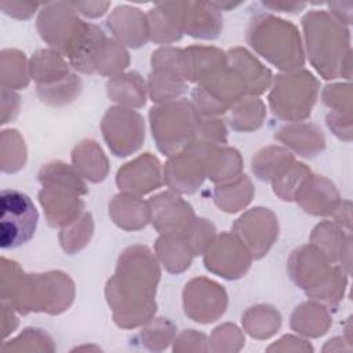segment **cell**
Masks as SVG:
<instances>
[{
	"instance_id": "1",
	"label": "cell",
	"mask_w": 353,
	"mask_h": 353,
	"mask_svg": "<svg viewBox=\"0 0 353 353\" xmlns=\"http://www.w3.org/2000/svg\"><path fill=\"white\" fill-rule=\"evenodd\" d=\"M37 179L43 185L39 192V201L44 208L47 222L59 228L77 221L83 210V201L79 196L87 193V188L77 172L57 161L43 165Z\"/></svg>"
},
{
	"instance_id": "2",
	"label": "cell",
	"mask_w": 353,
	"mask_h": 353,
	"mask_svg": "<svg viewBox=\"0 0 353 353\" xmlns=\"http://www.w3.org/2000/svg\"><path fill=\"white\" fill-rule=\"evenodd\" d=\"M250 46L279 69L290 70L303 65V54L296 28L272 15L255 17L248 28Z\"/></svg>"
},
{
	"instance_id": "3",
	"label": "cell",
	"mask_w": 353,
	"mask_h": 353,
	"mask_svg": "<svg viewBox=\"0 0 353 353\" xmlns=\"http://www.w3.org/2000/svg\"><path fill=\"white\" fill-rule=\"evenodd\" d=\"M39 212L32 199L17 189L0 193V247L12 250L26 244L36 233Z\"/></svg>"
},
{
	"instance_id": "4",
	"label": "cell",
	"mask_w": 353,
	"mask_h": 353,
	"mask_svg": "<svg viewBox=\"0 0 353 353\" xmlns=\"http://www.w3.org/2000/svg\"><path fill=\"white\" fill-rule=\"evenodd\" d=\"M316 92L317 83L309 72L280 74L274 80L269 103L274 116L285 120H299L310 114Z\"/></svg>"
},
{
	"instance_id": "5",
	"label": "cell",
	"mask_w": 353,
	"mask_h": 353,
	"mask_svg": "<svg viewBox=\"0 0 353 353\" xmlns=\"http://www.w3.org/2000/svg\"><path fill=\"white\" fill-rule=\"evenodd\" d=\"M168 106L174 123H170L154 106L150 109L149 116L159 150L167 156H172L178 149L194 141L200 119L197 117L196 109L186 101L172 102Z\"/></svg>"
},
{
	"instance_id": "6",
	"label": "cell",
	"mask_w": 353,
	"mask_h": 353,
	"mask_svg": "<svg viewBox=\"0 0 353 353\" xmlns=\"http://www.w3.org/2000/svg\"><path fill=\"white\" fill-rule=\"evenodd\" d=\"M72 3H51L43 7L37 18V29L43 40L65 55L83 32L85 23L74 15Z\"/></svg>"
},
{
	"instance_id": "7",
	"label": "cell",
	"mask_w": 353,
	"mask_h": 353,
	"mask_svg": "<svg viewBox=\"0 0 353 353\" xmlns=\"http://www.w3.org/2000/svg\"><path fill=\"white\" fill-rule=\"evenodd\" d=\"M103 138L117 157H125L138 150L145 139V125L139 113L110 108L102 120Z\"/></svg>"
},
{
	"instance_id": "8",
	"label": "cell",
	"mask_w": 353,
	"mask_h": 353,
	"mask_svg": "<svg viewBox=\"0 0 353 353\" xmlns=\"http://www.w3.org/2000/svg\"><path fill=\"white\" fill-rule=\"evenodd\" d=\"M226 298L222 285L211 280L194 279L186 284L183 291L185 313L194 321L212 323L223 314Z\"/></svg>"
},
{
	"instance_id": "9",
	"label": "cell",
	"mask_w": 353,
	"mask_h": 353,
	"mask_svg": "<svg viewBox=\"0 0 353 353\" xmlns=\"http://www.w3.org/2000/svg\"><path fill=\"white\" fill-rule=\"evenodd\" d=\"M204 263L208 270L225 279L234 280L247 273L251 255L240 240L228 233H222L208 245Z\"/></svg>"
},
{
	"instance_id": "10",
	"label": "cell",
	"mask_w": 353,
	"mask_h": 353,
	"mask_svg": "<svg viewBox=\"0 0 353 353\" xmlns=\"http://www.w3.org/2000/svg\"><path fill=\"white\" fill-rule=\"evenodd\" d=\"M150 210L153 212V226L164 236L185 237L194 223L192 207L171 193H161L152 197Z\"/></svg>"
},
{
	"instance_id": "11",
	"label": "cell",
	"mask_w": 353,
	"mask_h": 353,
	"mask_svg": "<svg viewBox=\"0 0 353 353\" xmlns=\"http://www.w3.org/2000/svg\"><path fill=\"white\" fill-rule=\"evenodd\" d=\"M116 182L130 194H145L161 185L160 163L150 153H143L119 170Z\"/></svg>"
},
{
	"instance_id": "12",
	"label": "cell",
	"mask_w": 353,
	"mask_h": 353,
	"mask_svg": "<svg viewBox=\"0 0 353 353\" xmlns=\"http://www.w3.org/2000/svg\"><path fill=\"white\" fill-rule=\"evenodd\" d=\"M29 73L37 81V90L52 88L74 77V74L69 73L61 54L50 50H40L33 54Z\"/></svg>"
},
{
	"instance_id": "13",
	"label": "cell",
	"mask_w": 353,
	"mask_h": 353,
	"mask_svg": "<svg viewBox=\"0 0 353 353\" xmlns=\"http://www.w3.org/2000/svg\"><path fill=\"white\" fill-rule=\"evenodd\" d=\"M183 77L189 81H201L216 70L228 66L223 51L207 47H190L182 51Z\"/></svg>"
},
{
	"instance_id": "14",
	"label": "cell",
	"mask_w": 353,
	"mask_h": 353,
	"mask_svg": "<svg viewBox=\"0 0 353 353\" xmlns=\"http://www.w3.org/2000/svg\"><path fill=\"white\" fill-rule=\"evenodd\" d=\"M241 218L245 219L256 230L255 233H252L251 236H248L244 240L245 245L251 250V255L254 258H256V259L262 258L263 255H266V252L269 251V248L272 247V244L277 239V236L263 233L259 230L277 228V218L268 208H261V207L252 208L251 211L244 214Z\"/></svg>"
},
{
	"instance_id": "15",
	"label": "cell",
	"mask_w": 353,
	"mask_h": 353,
	"mask_svg": "<svg viewBox=\"0 0 353 353\" xmlns=\"http://www.w3.org/2000/svg\"><path fill=\"white\" fill-rule=\"evenodd\" d=\"M232 62L234 63V70L244 79L247 90L254 94L263 92L270 83V72L262 66L252 55L241 48H234L230 52Z\"/></svg>"
},
{
	"instance_id": "16",
	"label": "cell",
	"mask_w": 353,
	"mask_h": 353,
	"mask_svg": "<svg viewBox=\"0 0 353 353\" xmlns=\"http://www.w3.org/2000/svg\"><path fill=\"white\" fill-rule=\"evenodd\" d=\"M319 130L314 125L306 124H295L283 127L274 137L283 141L285 145L291 146L295 152L305 157H313L314 153L324 148V138L321 132L309 137Z\"/></svg>"
},
{
	"instance_id": "17",
	"label": "cell",
	"mask_w": 353,
	"mask_h": 353,
	"mask_svg": "<svg viewBox=\"0 0 353 353\" xmlns=\"http://www.w3.org/2000/svg\"><path fill=\"white\" fill-rule=\"evenodd\" d=\"M29 66L25 54L6 48L0 52V83L10 90L25 88L29 83Z\"/></svg>"
},
{
	"instance_id": "18",
	"label": "cell",
	"mask_w": 353,
	"mask_h": 353,
	"mask_svg": "<svg viewBox=\"0 0 353 353\" xmlns=\"http://www.w3.org/2000/svg\"><path fill=\"white\" fill-rule=\"evenodd\" d=\"M26 146L17 130H3L0 135V167L6 174H14L23 168Z\"/></svg>"
},
{
	"instance_id": "19",
	"label": "cell",
	"mask_w": 353,
	"mask_h": 353,
	"mask_svg": "<svg viewBox=\"0 0 353 353\" xmlns=\"http://www.w3.org/2000/svg\"><path fill=\"white\" fill-rule=\"evenodd\" d=\"M291 163L292 156L288 152L280 148H266L252 159V171L261 181H269Z\"/></svg>"
},
{
	"instance_id": "20",
	"label": "cell",
	"mask_w": 353,
	"mask_h": 353,
	"mask_svg": "<svg viewBox=\"0 0 353 353\" xmlns=\"http://www.w3.org/2000/svg\"><path fill=\"white\" fill-rule=\"evenodd\" d=\"M263 105L258 98H250L234 109L230 116V125L237 131L256 130L262 124Z\"/></svg>"
},
{
	"instance_id": "21",
	"label": "cell",
	"mask_w": 353,
	"mask_h": 353,
	"mask_svg": "<svg viewBox=\"0 0 353 353\" xmlns=\"http://www.w3.org/2000/svg\"><path fill=\"white\" fill-rule=\"evenodd\" d=\"M19 95L10 88L1 87V124L12 121L19 112Z\"/></svg>"
},
{
	"instance_id": "22",
	"label": "cell",
	"mask_w": 353,
	"mask_h": 353,
	"mask_svg": "<svg viewBox=\"0 0 353 353\" xmlns=\"http://www.w3.org/2000/svg\"><path fill=\"white\" fill-rule=\"evenodd\" d=\"M37 7H39L37 3H11V1L0 3L1 11L6 15L17 19H29L34 14Z\"/></svg>"
},
{
	"instance_id": "23",
	"label": "cell",
	"mask_w": 353,
	"mask_h": 353,
	"mask_svg": "<svg viewBox=\"0 0 353 353\" xmlns=\"http://www.w3.org/2000/svg\"><path fill=\"white\" fill-rule=\"evenodd\" d=\"M262 6L270 10H279L281 12H296L298 10L305 8L306 4L303 3H283V1H277V3H270V1H262Z\"/></svg>"
}]
</instances>
